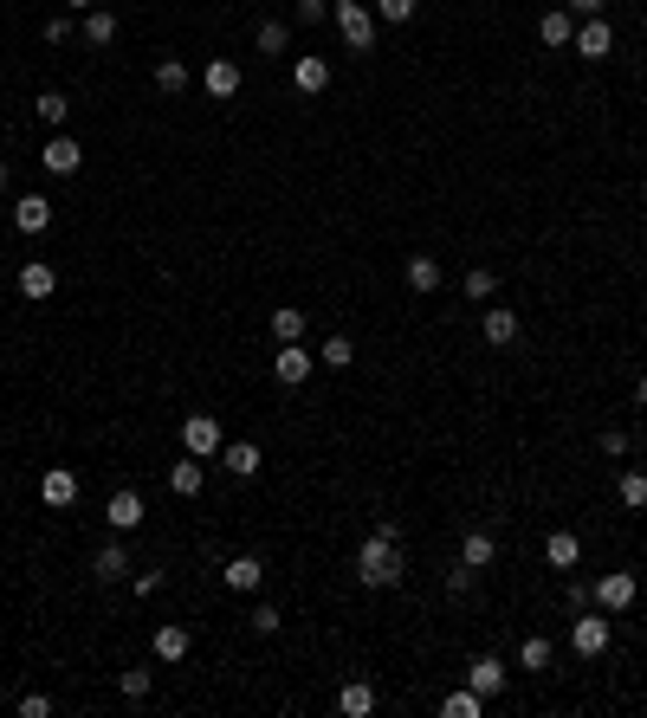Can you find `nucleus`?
<instances>
[{"label":"nucleus","mask_w":647,"mask_h":718,"mask_svg":"<svg viewBox=\"0 0 647 718\" xmlns=\"http://www.w3.org/2000/svg\"><path fill=\"white\" fill-rule=\"evenodd\" d=\"M402 576H408L402 524H395V518H376V531H369L363 550H356V583H363V589H395Z\"/></svg>","instance_id":"nucleus-1"},{"label":"nucleus","mask_w":647,"mask_h":718,"mask_svg":"<svg viewBox=\"0 0 647 718\" xmlns=\"http://www.w3.org/2000/svg\"><path fill=\"white\" fill-rule=\"evenodd\" d=\"M330 20H337L350 52H376V13H369L363 0H330Z\"/></svg>","instance_id":"nucleus-2"},{"label":"nucleus","mask_w":647,"mask_h":718,"mask_svg":"<svg viewBox=\"0 0 647 718\" xmlns=\"http://www.w3.org/2000/svg\"><path fill=\"white\" fill-rule=\"evenodd\" d=\"M609 641H615V621H609V615H602V609H576V621H570V647H576V660L609 654Z\"/></svg>","instance_id":"nucleus-3"},{"label":"nucleus","mask_w":647,"mask_h":718,"mask_svg":"<svg viewBox=\"0 0 647 718\" xmlns=\"http://www.w3.org/2000/svg\"><path fill=\"white\" fill-rule=\"evenodd\" d=\"M589 596H596L602 615H628V609H635V570H609Z\"/></svg>","instance_id":"nucleus-4"},{"label":"nucleus","mask_w":647,"mask_h":718,"mask_svg":"<svg viewBox=\"0 0 647 718\" xmlns=\"http://www.w3.org/2000/svg\"><path fill=\"white\" fill-rule=\"evenodd\" d=\"M39 169H46V175H78V169H85V149H78V136L52 130V143L39 149Z\"/></svg>","instance_id":"nucleus-5"},{"label":"nucleus","mask_w":647,"mask_h":718,"mask_svg":"<svg viewBox=\"0 0 647 718\" xmlns=\"http://www.w3.org/2000/svg\"><path fill=\"white\" fill-rule=\"evenodd\" d=\"M570 52H583V59H589V65H596V59H609V52H615V26H609V20H602V13H589V20H583V26H576V39H570Z\"/></svg>","instance_id":"nucleus-6"},{"label":"nucleus","mask_w":647,"mask_h":718,"mask_svg":"<svg viewBox=\"0 0 647 718\" xmlns=\"http://www.w3.org/2000/svg\"><path fill=\"white\" fill-rule=\"evenodd\" d=\"M104 524H110V531H136V524H143V492H136V486H117V492H110V499H104Z\"/></svg>","instance_id":"nucleus-7"},{"label":"nucleus","mask_w":647,"mask_h":718,"mask_svg":"<svg viewBox=\"0 0 647 718\" xmlns=\"http://www.w3.org/2000/svg\"><path fill=\"white\" fill-rule=\"evenodd\" d=\"M188 647H195V634H188L182 621H162V628L149 634V654H156L162 667H182V660H188Z\"/></svg>","instance_id":"nucleus-8"},{"label":"nucleus","mask_w":647,"mask_h":718,"mask_svg":"<svg viewBox=\"0 0 647 718\" xmlns=\"http://www.w3.org/2000/svg\"><path fill=\"white\" fill-rule=\"evenodd\" d=\"M311 369H318V356H311L305 343H279V350H272V376H279L285 389H298V382H305Z\"/></svg>","instance_id":"nucleus-9"},{"label":"nucleus","mask_w":647,"mask_h":718,"mask_svg":"<svg viewBox=\"0 0 647 718\" xmlns=\"http://www.w3.org/2000/svg\"><path fill=\"white\" fill-rule=\"evenodd\" d=\"M466 686H473V693H486V699H499L505 686H512V673H505L499 654H473V667H466Z\"/></svg>","instance_id":"nucleus-10"},{"label":"nucleus","mask_w":647,"mask_h":718,"mask_svg":"<svg viewBox=\"0 0 647 718\" xmlns=\"http://www.w3.org/2000/svg\"><path fill=\"white\" fill-rule=\"evenodd\" d=\"M518 330H525V324H518V311H505V305H486V311H479V337H486L492 350H512Z\"/></svg>","instance_id":"nucleus-11"},{"label":"nucleus","mask_w":647,"mask_h":718,"mask_svg":"<svg viewBox=\"0 0 647 718\" xmlns=\"http://www.w3.org/2000/svg\"><path fill=\"white\" fill-rule=\"evenodd\" d=\"M182 447L195 453V460H214V453H220V421H214V414H188V421H182Z\"/></svg>","instance_id":"nucleus-12"},{"label":"nucleus","mask_w":647,"mask_h":718,"mask_svg":"<svg viewBox=\"0 0 647 718\" xmlns=\"http://www.w3.org/2000/svg\"><path fill=\"white\" fill-rule=\"evenodd\" d=\"M220 583H227V589H240V596H253V589L266 583V563H259L253 550H240V557H227V563H220Z\"/></svg>","instance_id":"nucleus-13"},{"label":"nucleus","mask_w":647,"mask_h":718,"mask_svg":"<svg viewBox=\"0 0 647 718\" xmlns=\"http://www.w3.org/2000/svg\"><path fill=\"white\" fill-rule=\"evenodd\" d=\"M39 499H46L52 512H72V505H78V473H72V466H52V473L39 479Z\"/></svg>","instance_id":"nucleus-14"},{"label":"nucleus","mask_w":647,"mask_h":718,"mask_svg":"<svg viewBox=\"0 0 647 718\" xmlns=\"http://www.w3.org/2000/svg\"><path fill=\"white\" fill-rule=\"evenodd\" d=\"M201 85H208V98H214V104H233L246 78H240V65H233V59H214L208 72H201Z\"/></svg>","instance_id":"nucleus-15"},{"label":"nucleus","mask_w":647,"mask_h":718,"mask_svg":"<svg viewBox=\"0 0 647 718\" xmlns=\"http://www.w3.org/2000/svg\"><path fill=\"white\" fill-rule=\"evenodd\" d=\"M292 85L305 91V98L330 91V59H318V52H298V59H292Z\"/></svg>","instance_id":"nucleus-16"},{"label":"nucleus","mask_w":647,"mask_h":718,"mask_svg":"<svg viewBox=\"0 0 647 718\" xmlns=\"http://www.w3.org/2000/svg\"><path fill=\"white\" fill-rule=\"evenodd\" d=\"M220 466H227L233 479H259V466H266V453H259L253 440H227V447H220Z\"/></svg>","instance_id":"nucleus-17"},{"label":"nucleus","mask_w":647,"mask_h":718,"mask_svg":"<svg viewBox=\"0 0 647 718\" xmlns=\"http://www.w3.org/2000/svg\"><path fill=\"white\" fill-rule=\"evenodd\" d=\"M52 227V201L46 195H20L13 201V233H46Z\"/></svg>","instance_id":"nucleus-18"},{"label":"nucleus","mask_w":647,"mask_h":718,"mask_svg":"<svg viewBox=\"0 0 647 718\" xmlns=\"http://www.w3.org/2000/svg\"><path fill=\"white\" fill-rule=\"evenodd\" d=\"M201 486H208V466H201L195 453L169 466V492H175V499H201Z\"/></svg>","instance_id":"nucleus-19"},{"label":"nucleus","mask_w":647,"mask_h":718,"mask_svg":"<svg viewBox=\"0 0 647 718\" xmlns=\"http://www.w3.org/2000/svg\"><path fill=\"white\" fill-rule=\"evenodd\" d=\"M460 563L466 570H492V563H499V537L492 531H466L460 537Z\"/></svg>","instance_id":"nucleus-20"},{"label":"nucleus","mask_w":647,"mask_h":718,"mask_svg":"<svg viewBox=\"0 0 647 718\" xmlns=\"http://www.w3.org/2000/svg\"><path fill=\"white\" fill-rule=\"evenodd\" d=\"M544 563L550 570H576V563H583V537L576 531H550L544 537Z\"/></svg>","instance_id":"nucleus-21"},{"label":"nucleus","mask_w":647,"mask_h":718,"mask_svg":"<svg viewBox=\"0 0 647 718\" xmlns=\"http://www.w3.org/2000/svg\"><path fill=\"white\" fill-rule=\"evenodd\" d=\"M52 292H59V272H52L46 259H26V266H20V298H33V305H39V298H52Z\"/></svg>","instance_id":"nucleus-22"},{"label":"nucleus","mask_w":647,"mask_h":718,"mask_svg":"<svg viewBox=\"0 0 647 718\" xmlns=\"http://www.w3.org/2000/svg\"><path fill=\"white\" fill-rule=\"evenodd\" d=\"M538 39H544L550 52H563V46L576 39V13H570V7H550L544 20H538Z\"/></svg>","instance_id":"nucleus-23"},{"label":"nucleus","mask_w":647,"mask_h":718,"mask_svg":"<svg viewBox=\"0 0 647 718\" xmlns=\"http://www.w3.org/2000/svg\"><path fill=\"white\" fill-rule=\"evenodd\" d=\"M91 576H98V583H123V576H130V550H123V544H104L98 557H91Z\"/></svg>","instance_id":"nucleus-24"},{"label":"nucleus","mask_w":647,"mask_h":718,"mask_svg":"<svg viewBox=\"0 0 647 718\" xmlns=\"http://www.w3.org/2000/svg\"><path fill=\"white\" fill-rule=\"evenodd\" d=\"M337 712H343V718H369V712H376V686H369V680H350V686L337 693Z\"/></svg>","instance_id":"nucleus-25"},{"label":"nucleus","mask_w":647,"mask_h":718,"mask_svg":"<svg viewBox=\"0 0 647 718\" xmlns=\"http://www.w3.org/2000/svg\"><path fill=\"white\" fill-rule=\"evenodd\" d=\"M402 279H408V292H440V259L415 253V259L402 266Z\"/></svg>","instance_id":"nucleus-26"},{"label":"nucleus","mask_w":647,"mask_h":718,"mask_svg":"<svg viewBox=\"0 0 647 718\" xmlns=\"http://www.w3.org/2000/svg\"><path fill=\"white\" fill-rule=\"evenodd\" d=\"M550 660H557V647H550V634H525V641H518V667H525V673H544Z\"/></svg>","instance_id":"nucleus-27"},{"label":"nucleus","mask_w":647,"mask_h":718,"mask_svg":"<svg viewBox=\"0 0 647 718\" xmlns=\"http://www.w3.org/2000/svg\"><path fill=\"white\" fill-rule=\"evenodd\" d=\"M188 85H195V72H188L182 59H162V65H156V91H162V98H182Z\"/></svg>","instance_id":"nucleus-28"},{"label":"nucleus","mask_w":647,"mask_h":718,"mask_svg":"<svg viewBox=\"0 0 647 718\" xmlns=\"http://www.w3.org/2000/svg\"><path fill=\"white\" fill-rule=\"evenodd\" d=\"M460 292L473 298V305H492V298H499V272H492V266H473V272L460 279Z\"/></svg>","instance_id":"nucleus-29"},{"label":"nucleus","mask_w":647,"mask_h":718,"mask_svg":"<svg viewBox=\"0 0 647 718\" xmlns=\"http://www.w3.org/2000/svg\"><path fill=\"white\" fill-rule=\"evenodd\" d=\"M305 330H311V317L305 311H272V343H305Z\"/></svg>","instance_id":"nucleus-30"},{"label":"nucleus","mask_w":647,"mask_h":718,"mask_svg":"<svg viewBox=\"0 0 647 718\" xmlns=\"http://www.w3.org/2000/svg\"><path fill=\"white\" fill-rule=\"evenodd\" d=\"M33 117L46 123V130H65V117H72V104H65V91H39V98H33Z\"/></svg>","instance_id":"nucleus-31"},{"label":"nucleus","mask_w":647,"mask_h":718,"mask_svg":"<svg viewBox=\"0 0 647 718\" xmlns=\"http://www.w3.org/2000/svg\"><path fill=\"white\" fill-rule=\"evenodd\" d=\"M149 686H156V673H149V667H123V673H117V693L130 699V706H143Z\"/></svg>","instance_id":"nucleus-32"},{"label":"nucleus","mask_w":647,"mask_h":718,"mask_svg":"<svg viewBox=\"0 0 647 718\" xmlns=\"http://www.w3.org/2000/svg\"><path fill=\"white\" fill-rule=\"evenodd\" d=\"M479 712H486V693H473V686L440 699V718H479Z\"/></svg>","instance_id":"nucleus-33"},{"label":"nucleus","mask_w":647,"mask_h":718,"mask_svg":"<svg viewBox=\"0 0 647 718\" xmlns=\"http://www.w3.org/2000/svg\"><path fill=\"white\" fill-rule=\"evenodd\" d=\"M615 492H622L628 512H647V473H641V466H628V473L615 479Z\"/></svg>","instance_id":"nucleus-34"},{"label":"nucleus","mask_w":647,"mask_h":718,"mask_svg":"<svg viewBox=\"0 0 647 718\" xmlns=\"http://www.w3.org/2000/svg\"><path fill=\"white\" fill-rule=\"evenodd\" d=\"M318 363H324V369H350V363H356V343H350V337H343V330H337V337H324Z\"/></svg>","instance_id":"nucleus-35"},{"label":"nucleus","mask_w":647,"mask_h":718,"mask_svg":"<svg viewBox=\"0 0 647 718\" xmlns=\"http://www.w3.org/2000/svg\"><path fill=\"white\" fill-rule=\"evenodd\" d=\"M85 39H91V46H110V39H117V13L91 7V13H85Z\"/></svg>","instance_id":"nucleus-36"},{"label":"nucleus","mask_w":647,"mask_h":718,"mask_svg":"<svg viewBox=\"0 0 647 718\" xmlns=\"http://www.w3.org/2000/svg\"><path fill=\"white\" fill-rule=\"evenodd\" d=\"M421 13V0H376V20L382 26H408Z\"/></svg>","instance_id":"nucleus-37"},{"label":"nucleus","mask_w":647,"mask_h":718,"mask_svg":"<svg viewBox=\"0 0 647 718\" xmlns=\"http://www.w3.org/2000/svg\"><path fill=\"white\" fill-rule=\"evenodd\" d=\"M259 52H266V59H272V52H285V46H292V26H285V20H266V26H259Z\"/></svg>","instance_id":"nucleus-38"},{"label":"nucleus","mask_w":647,"mask_h":718,"mask_svg":"<svg viewBox=\"0 0 647 718\" xmlns=\"http://www.w3.org/2000/svg\"><path fill=\"white\" fill-rule=\"evenodd\" d=\"M246 628H253V634H279V609H272V602H259V609L246 615Z\"/></svg>","instance_id":"nucleus-39"},{"label":"nucleus","mask_w":647,"mask_h":718,"mask_svg":"<svg viewBox=\"0 0 647 718\" xmlns=\"http://www.w3.org/2000/svg\"><path fill=\"white\" fill-rule=\"evenodd\" d=\"M13 712H20V718H52V699H46V693H26Z\"/></svg>","instance_id":"nucleus-40"},{"label":"nucleus","mask_w":647,"mask_h":718,"mask_svg":"<svg viewBox=\"0 0 647 718\" xmlns=\"http://www.w3.org/2000/svg\"><path fill=\"white\" fill-rule=\"evenodd\" d=\"M292 20L298 26H318L324 20V0H292Z\"/></svg>","instance_id":"nucleus-41"},{"label":"nucleus","mask_w":647,"mask_h":718,"mask_svg":"<svg viewBox=\"0 0 647 718\" xmlns=\"http://www.w3.org/2000/svg\"><path fill=\"white\" fill-rule=\"evenodd\" d=\"M602 453H609V460H622V453H628V434H622V427H602Z\"/></svg>","instance_id":"nucleus-42"},{"label":"nucleus","mask_w":647,"mask_h":718,"mask_svg":"<svg viewBox=\"0 0 647 718\" xmlns=\"http://www.w3.org/2000/svg\"><path fill=\"white\" fill-rule=\"evenodd\" d=\"M72 39V13H59V20H46V46H65Z\"/></svg>","instance_id":"nucleus-43"},{"label":"nucleus","mask_w":647,"mask_h":718,"mask_svg":"<svg viewBox=\"0 0 647 718\" xmlns=\"http://www.w3.org/2000/svg\"><path fill=\"white\" fill-rule=\"evenodd\" d=\"M447 589H453V596H466V589H473V570H466V563H453V570H447Z\"/></svg>","instance_id":"nucleus-44"},{"label":"nucleus","mask_w":647,"mask_h":718,"mask_svg":"<svg viewBox=\"0 0 647 718\" xmlns=\"http://www.w3.org/2000/svg\"><path fill=\"white\" fill-rule=\"evenodd\" d=\"M162 589V570H136V596H156Z\"/></svg>","instance_id":"nucleus-45"},{"label":"nucleus","mask_w":647,"mask_h":718,"mask_svg":"<svg viewBox=\"0 0 647 718\" xmlns=\"http://www.w3.org/2000/svg\"><path fill=\"white\" fill-rule=\"evenodd\" d=\"M563 7H570L576 20H589V13H602V7H609V0H563Z\"/></svg>","instance_id":"nucleus-46"},{"label":"nucleus","mask_w":647,"mask_h":718,"mask_svg":"<svg viewBox=\"0 0 647 718\" xmlns=\"http://www.w3.org/2000/svg\"><path fill=\"white\" fill-rule=\"evenodd\" d=\"M91 7H98V0H65V13H91Z\"/></svg>","instance_id":"nucleus-47"},{"label":"nucleus","mask_w":647,"mask_h":718,"mask_svg":"<svg viewBox=\"0 0 647 718\" xmlns=\"http://www.w3.org/2000/svg\"><path fill=\"white\" fill-rule=\"evenodd\" d=\"M635 408H647V376H635Z\"/></svg>","instance_id":"nucleus-48"},{"label":"nucleus","mask_w":647,"mask_h":718,"mask_svg":"<svg viewBox=\"0 0 647 718\" xmlns=\"http://www.w3.org/2000/svg\"><path fill=\"white\" fill-rule=\"evenodd\" d=\"M0 188H7V162H0Z\"/></svg>","instance_id":"nucleus-49"},{"label":"nucleus","mask_w":647,"mask_h":718,"mask_svg":"<svg viewBox=\"0 0 647 718\" xmlns=\"http://www.w3.org/2000/svg\"><path fill=\"white\" fill-rule=\"evenodd\" d=\"M0 699H7V693H0Z\"/></svg>","instance_id":"nucleus-50"}]
</instances>
